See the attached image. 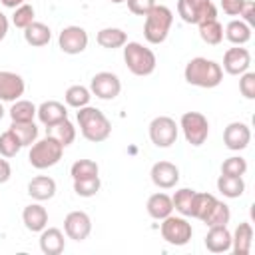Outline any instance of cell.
<instances>
[{"mask_svg":"<svg viewBox=\"0 0 255 255\" xmlns=\"http://www.w3.org/2000/svg\"><path fill=\"white\" fill-rule=\"evenodd\" d=\"M10 129L16 133V137L20 139L22 147L24 145H32L38 137V128L34 122H12Z\"/></svg>","mask_w":255,"mask_h":255,"instance_id":"cell-33","label":"cell"},{"mask_svg":"<svg viewBox=\"0 0 255 255\" xmlns=\"http://www.w3.org/2000/svg\"><path fill=\"white\" fill-rule=\"evenodd\" d=\"M217 189L223 197H229V199H235V197H241L243 191H245V181L241 175H225L221 173L219 179H217Z\"/></svg>","mask_w":255,"mask_h":255,"instance_id":"cell-25","label":"cell"},{"mask_svg":"<svg viewBox=\"0 0 255 255\" xmlns=\"http://www.w3.org/2000/svg\"><path fill=\"white\" fill-rule=\"evenodd\" d=\"M90 98H92V92H90L86 86H80V84L70 86V88L66 90V94H64L66 104H68L70 108H76V110L88 106V104H90Z\"/></svg>","mask_w":255,"mask_h":255,"instance_id":"cell-31","label":"cell"},{"mask_svg":"<svg viewBox=\"0 0 255 255\" xmlns=\"http://www.w3.org/2000/svg\"><path fill=\"white\" fill-rule=\"evenodd\" d=\"M46 135L54 137L56 141H60V143L66 147V145H70V143L76 139V128H74V124L66 118V120H60V122H56V124H52V126H46Z\"/></svg>","mask_w":255,"mask_h":255,"instance_id":"cell-24","label":"cell"},{"mask_svg":"<svg viewBox=\"0 0 255 255\" xmlns=\"http://www.w3.org/2000/svg\"><path fill=\"white\" fill-rule=\"evenodd\" d=\"M36 106L28 100H16L10 108V118L12 122H34L36 116Z\"/></svg>","mask_w":255,"mask_h":255,"instance_id":"cell-34","label":"cell"},{"mask_svg":"<svg viewBox=\"0 0 255 255\" xmlns=\"http://www.w3.org/2000/svg\"><path fill=\"white\" fill-rule=\"evenodd\" d=\"M249 64H251V54L247 48H229L225 50L223 54V68L227 74L231 76H241L243 72L249 70Z\"/></svg>","mask_w":255,"mask_h":255,"instance_id":"cell-15","label":"cell"},{"mask_svg":"<svg viewBox=\"0 0 255 255\" xmlns=\"http://www.w3.org/2000/svg\"><path fill=\"white\" fill-rule=\"evenodd\" d=\"M100 167L94 159H78L72 167H70V173H72V179H84V177H94L98 175Z\"/></svg>","mask_w":255,"mask_h":255,"instance_id":"cell-38","label":"cell"},{"mask_svg":"<svg viewBox=\"0 0 255 255\" xmlns=\"http://www.w3.org/2000/svg\"><path fill=\"white\" fill-rule=\"evenodd\" d=\"M239 16H243V22H245V24L253 26V24H255V2L245 0V2H243V6H241Z\"/></svg>","mask_w":255,"mask_h":255,"instance_id":"cell-43","label":"cell"},{"mask_svg":"<svg viewBox=\"0 0 255 255\" xmlns=\"http://www.w3.org/2000/svg\"><path fill=\"white\" fill-rule=\"evenodd\" d=\"M4 118V108H2V102H0V120Z\"/></svg>","mask_w":255,"mask_h":255,"instance_id":"cell-48","label":"cell"},{"mask_svg":"<svg viewBox=\"0 0 255 255\" xmlns=\"http://www.w3.org/2000/svg\"><path fill=\"white\" fill-rule=\"evenodd\" d=\"M173 24V12L163 6L155 4L147 14H145V24H143V36L149 44H161L165 42L169 28Z\"/></svg>","mask_w":255,"mask_h":255,"instance_id":"cell-3","label":"cell"},{"mask_svg":"<svg viewBox=\"0 0 255 255\" xmlns=\"http://www.w3.org/2000/svg\"><path fill=\"white\" fill-rule=\"evenodd\" d=\"M90 92L100 100H116L122 92V82L112 72H98L90 82Z\"/></svg>","mask_w":255,"mask_h":255,"instance_id":"cell-10","label":"cell"},{"mask_svg":"<svg viewBox=\"0 0 255 255\" xmlns=\"http://www.w3.org/2000/svg\"><path fill=\"white\" fill-rule=\"evenodd\" d=\"M193 197H195V189H189V187H181L173 193L171 197V203H173V209L177 213H181L183 217H191V207H193Z\"/></svg>","mask_w":255,"mask_h":255,"instance_id":"cell-30","label":"cell"},{"mask_svg":"<svg viewBox=\"0 0 255 255\" xmlns=\"http://www.w3.org/2000/svg\"><path fill=\"white\" fill-rule=\"evenodd\" d=\"M225 38L235 46H243L251 40V26L243 20H231L225 26Z\"/></svg>","mask_w":255,"mask_h":255,"instance_id":"cell-27","label":"cell"},{"mask_svg":"<svg viewBox=\"0 0 255 255\" xmlns=\"http://www.w3.org/2000/svg\"><path fill=\"white\" fill-rule=\"evenodd\" d=\"M10 175H12V167H10L8 159L0 157V183H6L10 179Z\"/></svg>","mask_w":255,"mask_h":255,"instance_id":"cell-45","label":"cell"},{"mask_svg":"<svg viewBox=\"0 0 255 255\" xmlns=\"http://www.w3.org/2000/svg\"><path fill=\"white\" fill-rule=\"evenodd\" d=\"M124 62L133 76H149L155 70V54L139 42L124 44Z\"/></svg>","mask_w":255,"mask_h":255,"instance_id":"cell-4","label":"cell"},{"mask_svg":"<svg viewBox=\"0 0 255 255\" xmlns=\"http://www.w3.org/2000/svg\"><path fill=\"white\" fill-rule=\"evenodd\" d=\"M177 14L187 24H199L203 20L217 18V8L211 0H179Z\"/></svg>","mask_w":255,"mask_h":255,"instance_id":"cell-7","label":"cell"},{"mask_svg":"<svg viewBox=\"0 0 255 255\" xmlns=\"http://www.w3.org/2000/svg\"><path fill=\"white\" fill-rule=\"evenodd\" d=\"M177 129L179 126L175 124V120H171L169 116H157L149 124V139L157 147H169L177 139Z\"/></svg>","mask_w":255,"mask_h":255,"instance_id":"cell-9","label":"cell"},{"mask_svg":"<svg viewBox=\"0 0 255 255\" xmlns=\"http://www.w3.org/2000/svg\"><path fill=\"white\" fill-rule=\"evenodd\" d=\"M183 76H185V82L191 84V86H197V88H217L223 80V70L217 62L213 60H207V58H193L187 62L185 70H183Z\"/></svg>","mask_w":255,"mask_h":255,"instance_id":"cell-1","label":"cell"},{"mask_svg":"<svg viewBox=\"0 0 255 255\" xmlns=\"http://www.w3.org/2000/svg\"><path fill=\"white\" fill-rule=\"evenodd\" d=\"M24 80L16 72H0V102H16L24 94Z\"/></svg>","mask_w":255,"mask_h":255,"instance_id":"cell-16","label":"cell"},{"mask_svg":"<svg viewBox=\"0 0 255 255\" xmlns=\"http://www.w3.org/2000/svg\"><path fill=\"white\" fill-rule=\"evenodd\" d=\"M247 171V161L239 155H233V157H227L223 163H221V173L225 175H245Z\"/></svg>","mask_w":255,"mask_h":255,"instance_id":"cell-40","label":"cell"},{"mask_svg":"<svg viewBox=\"0 0 255 255\" xmlns=\"http://www.w3.org/2000/svg\"><path fill=\"white\" fill-rule=\"evenodd\" d=\"M147 213L153 217V219H157V221H161V219H165L167 215H171V211H173V203H171V197L167 195V193H153V195H149V199H147Z\"/></svg>","mask_w":255,"mask_h":255,"instance_id":"cell-23","label":"cell"},{"mask_svg":"<svg viewBox=\"0 0 255 255\" xmlns=\"http://www.w3.org/2000/svg\"><path fill=\"white\" fill-rule=\"evenodd\" d=\"M78 124H80V131L88 141L100 143L106 141L112 133V124L106 118L104 112H100L98 108L92 106H84L78 110Z\"/></svg>","mask_w":255,"mask_h":255,"instance_id":"cell-2","label":"cell"},{"mask_svg":"<svg viewBox=\"0 0 255 255\" xmlns=\"http://www.w3.org/2000/svg\"><path fill=\"white\" fill-rule=\"evenodd\" d=\"M199 26V36L205 44L209 46H217L221 40H223V26L217 22V18H211V20H203L197 24Z\"/></svg>","mask_w":255,"mask_h":255,"instance_id":"cell-29","label":"cell"},{"mask_svg":"<svg viewBox=\"0 0 255 255\" xmlns=\"http://www.w3.org/2000/svg\"><path fill=\"white\" fill-rule=\"evenodd\" d=\"M243 2H245V0H221V8H223V12L229 14V16H239Z\"/></svg>","mask_w":255,"mask_h":255,"instance_id":"cell-44","label":"cell"},{"mask_svg":"<svg viewBox=\"0 0 255 255\" xmlns=\"http://www.w3.org/2000/svg\"><path fill=\"white\" fill-rule=\"evenodd\" d=\"M161 237L175 247H181L185 243H189L193 229L191 223L185 217H175V215H167L165 219H161Z\"/></svg>","mask_w":255,"mask_h":255,"instance_id":"cell-8","label":"cell"},{"mask_svg":"<svg viewBox=\"0 0 255 255\" xmlns=\"http://www.w3.org/2000/svg\"><path fill=\"white\" fill-rule=\"evenodd\" d=\"M205 247L211 253H225L231 249V233L227 229V225H215L209 227L207 235H205Z\"/></svg>","mask_w":255,"mask_h":255,"instance_id":"cell-17","label":"cell"},{"mask_svg":"<svg viewBox=\"0 0 255 255\" xmlns=\"http://www.w3.org/2000/svg\"><path fill=\"white\" fill-rule=\"evenodd\" d=\"M62 153H64V145L60 141H56L54 137L46 135L44 139L32 143L30 153H28V159H30V165L32 167H36V169H48V167L56 165L62 159Z\"/></svg>","mask_w":255,"mask_h":255,"instance_id":"cell-5","label":"cell"},{"mask_svg":"<svg viewBox=\"0 0 255 255\" xmlns=\"http://www.w3.org/2000/svg\"><path fill=\"white\" fill-rule=\"evenodd\" d=\"M36 116L44 126H52V124H56L60 120H66L68 118V110H66L64 104H60L56 100H48V102L40 104V108L36 110Z\"/></svg>","mask_w":255,"mask_h":255,"instance_id":"cell-21","label":"cell"},{"mask_svg":"<svg viewBox=\"0 0 255 255\" xmlns=\"http://www.w3.org/2000/svg\"><path fill=\"white\" fill-rule=\"evenodd\" d=\"M66 247L64 233L58 227H44L40 231V249L44 255H60Z\"/></svg>","mask_w":255,"mask_h":255,"instance_id":"cell-18","label":"cell"},{"mask_svg":"<svg viewBox=\"0 0 255 255\" xmlns=\"http://www.w3.org/2000/svg\"><path fill=\"white\" fill-rule=\"evenodd\" d=\"M28 195L36 201H48L56 195V181L48 175H36L28 183Z\"/></svg>","mask_w":255,"mask_h":255,"instance_id":"cell-19","label":"cell"},{"mask_svg":"<svg viewBox=\"0 0 255 255\" xmlns=\"http://www.w3.org/2000/svg\"><path fill=\"white\" fill-rule=\"evenodd\" d=\"M34 16H36V12H34V8L30 6V4H20L18 8H14V14H12V24L16 26V28H28L32 22H34Z\"/></svg>","mask_w":255,"mask_h":255,"instance_id":"cell-39","label":"cell"},{"mask_svg":"<svg viewBox=\"0 0 255 255\" xmlns=\"http://www.w3.org/2000/svg\"><path fill=\"white\" fill-rule=\"evenodd\" d=\"M229 219H231L229 207H227L223 201L217 199V201L213 203V207L209 209V213L203 217V223H205L207 227H215V225H227Z\"/></svg>","mask_w":255,"mask_h":255,"instance_id":"cell-32","label":"cell"},{"mask_svg":"<svg viewBox=\"0 0 255 255\" xmlns=\"http://www.w3.org/2000/svg\"><path fill=\"white\" fill-rule=\"evenodd\" d=\"M149 175H151L153 185H157L159 189H171L179 181V169L171 161H157V163H153Z\"/></svg>","mask_w":255,"mask_h":255,"instance_id":"cell-14","label":"cell"},{"mask_svg":"<svg viewBox=\"0 0 255 255\" xmlns=\"http://www.w3.org/2000/svg\"><path fill=\"white\" fill-rule=\"evenodd\" d=\"M2 4L6 8H18L20 4H24V0H2Z\"/></svg>","mask_w":255,"mask_h":255,"instance_id":"cell-47","label":"cell"},{"mask_svg":"<svg viewBox=\"0 0 255 255\" xmlns=\"http://www.w3.org/2000/svg\"><path fill=\"white\" fill-rule=\"evenodd\" d=\"M179 128H181L187 143L193 147L203 145L209 135V122L199 112H185L179 120Z\"/></svg>","mask_w":255,"mask_h":255,"instance_id":"cell-6","label":"cell"},{"mask_svg":"<svg viewBox=\"0 0 255 255\" xmlns=\"http://www.w3.org/2000/svg\"><path fill=\"white\" fill-rule=\"evenodd\" d=\"M102 187V181H100V175H94V177H84V179H74V191L80 195V197H94Z\"/></svg>","mask_w":255,"mask_h":255,"instance_id":"cell-36","label":"cell"},{"mask_svg":"<svg viewBox=\"0 0 255 255\" xmlns=\"http://www.w3.org/2000/svg\"><path fill=\"white\" fill-rule=\"evenodd\" d=\"M217 201L215 195L211 193H199L195 191V197H193V207H191V217L203 221V217L209 213V209L213 207V203Z\"/></svg>","mask_w":255,"mask_h":255,"instance_id":"cell-35","label":"cell"},{"mask_svg":"<svg viewBox=\"0 0 255 255\" xmlns=\"http://www.w3.org/2000/svg\"><path fill=\"white\" fill-rule=\"evenodd\" d=\"M126 2L129 12H133L135 16H145L155 6V0H126Z\"/></svg>","mask_w":255,"mask_h":255,"instance_id":"cell-42","label":"cell"},{"mask_svg":"<svg viewBox=\"0 0 255 255\" xmlns=\"http://www.w3.org/2000/svg\"><path fill=\"white\" fill-rule=\"evenodd\" d=\"M22 221H24L28 231L38 233V231H42L48 225V211L40 203H30L22 211Z\"/></svg>","mask_w":255,"mask_h":255,"instance_id":"cell-20","label":"cell"},{"mask_svg":"<svg viewBox=\"0 0 255 255\" xmlns=\"http://www.w3.org/2000/svg\"><path fill=\"white\" fill-rule=\"evenodd\" d=\"M6 34H8V18L0 12V42L6 38Z\"/></svg>","mask_w":255,"mask_h":255,"instance_id":"cell-46","label":"cell"},{"mask_svg":"<svg viewBox=\"0 0 255 255\" xmlns=\"http://www.w3.org/2000/svg\"><path fill=\"white\" fill-rule=\"evenodd\" d=\"M58 46L64 54H82L88 48V32L82 26H66L58 36Z\"/></svg>","mask_w":255,"mask_h":255,"instance_id":"cell-11","label":"cell"},{"mask_svg":"<svg viewBox=\"0 0 255 255\" xmlns=\"http://www.w3.org/2000/svg\"><path fill=\"white\" fill-rule=\"evenodd\" d=\"M239 92L247 100H255V74L253 72H243L239 80Z\"/></svg>","mask_w":255,"mask_h":255,"instance_id":"cell-41","label":"cell"},{"mask_svg":"<svg viewBox=\"0 0 255 255\" xmlns=\"http://www.w3.org/2000/svg\"><path fill=\"white\" fill-rule=\"evenodd\" d=\"M64 231L70 239L74 241H84L88 239L92 231V219L86 211H70L64 219Z\"/></svg>","mask_w":255,"mask_h":255,"instance_id":"cell-12","label":"cell"},{"mask_svg":"<svg viewBox=\"0 0 255 255\" xmlns=\"http://www.w3.org/2000/svg\"><path fill=\"white\" fill-rule=\"evenodd\" d=\"M110 2H114V4H122V2H126V0H110Z\"/></svg>","mask_w":255,"mask_h":255,"instance_id":"cell-49","label":"cell"},{"mask_svg":"<svg viewBox=\"0 0 255 255\" xmlns=\"http://www.w3.org/2000/svg\"><path fill=\"white\" fill-rule=\"evenodd\" d=\"M251 141V129L243 122H231L223 131V143L231 151H241Z\"/></svg>","mask_w":255,"mask_h":255,"instance_id":"cell-13","label":"cell"},{"mask_svg":"<svg viewBox=\"0 0 255 255\" xmlns=\"http://www.w3.org/2000/svg\"><path fill=\"white\" fill-rule=\"evenodd\" d=\"M50 38H52V30L46 26V24H42V22H32L28 28H24V40L30 44V46H34V48H42V46H46L48 42H50Z\"/></svg>","mask_w":255,"mask_h":255,"instance_id":"cell-26","label":"cell"},{"mask_svg":"<svg viewBox=\"0 0 255 255\" xmlns=\"http://www.w3.org/2000/svg\"><path fill=\"white\" fill-rule=\"evenodd\" d=\"M253 245V227L249 223H239L231 235V251L235 255H249Z\"/></svg>","mask_w":255,"mask_h":255,"instance_id":"cell-22","label":"cell"},{"mask_svg":"<svg viewBox=\"0 0 255 255\" xmlns=\"http://www.w3.org/2000/svg\"><path fill=\"white\" fill-rule=\"evenodd\" d=\"M98 44L102 48H108V50H116V48H122L126 42H128V34L120 28H102L96 36Z\"/></svg>","mask_w":255,"mask_h":255,"instance_id":"cell-28","label":"cell"},{"mask_svg":"<svg viewBox=\"0 0 255 255\" xmlns=\"http://www.w3.org/2000/svg\"><path fill=\"white\" fill-rule=\"evenodd\" d=\"M20 149H22V143H20V139L16 137V133H14L12 129H6V131L0 135V155H2V157H14Z\"/></svg>","mask_w":255,"mask_h":255,"instance_id":"cell-37","label":"cell"}]
</instances>
